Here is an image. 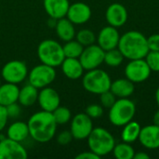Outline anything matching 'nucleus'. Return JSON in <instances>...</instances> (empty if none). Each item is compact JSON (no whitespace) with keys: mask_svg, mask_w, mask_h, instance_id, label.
<instances>
[{"mask_svg":"<svg viewBox=\"0 0 159 159\" xmlns=\"http://www.w3.org/2000/svg\"><path fill=\"white\" fill-rule=\"evenodd\" d=\"M52 115L57 125H65L72 119V113L70 109L65 106H58L52 112Z\"/></svg>","mask_w":159,"mask_h":159,"instance_id":"29","label":"nucleus"},{"mask_svg":"<svg viewBox=\"0 0 159 159\" xmlns=\"http://www.w3.org/2000/svg\"><path fill=\"white\" fill-rule=\"evenodd\" d=\"M28 68L24 61L13 60L7 61L1 70V76L7 83L20 84L28 77Z\"/></svg>","mask_w":159,"mask_h":159,"instance_id":"8","label":"nucleus"},{"mask_svg":"<svg viewBox=\"0 0 159 159\" xmlns=\"http://www.w3.org/2000/svg\"><path fill=\"white\" fill-rule=\"evenodd\" d=\"M156 101H157V105L159 106V88L157 89V91H156Z\"/></svg>","mask_w":159,"mask_h":159,"instance_id":"42","label":"nucleus"},{"mask_svg":"<svg viewBox=\"0 0 159 159\" xmlns=\"http://www.w3.org/2000/svg\"><path fill=\"white\" fill-rule=\"evenodd\" d=\"M20 88L16 84L7 83L1 84L0 86V104L7 106L11 103L17 102L19 98Z\"/></svg>","mask_w":159,"mask_h":159,"instance_id":"23","label":"nucleus"},{"mask_svg":"<svg viewBox=\"0 0 159 159\" xmlns=\"http://www.w3.org/2000/svg\"><path fill=\"white\" fill-rule=\"evenodd\" d=\"M123 127L124 128L121 132V139L123 142L132 143L139 139L142 127L138 122L131 120Z\"/></svg>","mask_w":159,"mask_h":159,"instance_id":"25","label":"nucleus"},{"mask_svg":"<svg viewBox=\"0 0 159 159\" xmlns=\"http://www.w3.org/2000/svg\"><path fill=\"white\" fill-rule=\"evenodd\" d=\"M61 67L63 75L71 80H77L81 78L85 71L77 58H65L61 62Z\"/></svg>","mask_w":159,"mask_h":159,"instance_id":"19","label":"nucleus"},{"mask_svg":"<svg viewBox=\"0 0 159 159\" xmlns=\"http://www.w3.org/2000/svg\"><path fill=\"white\" fill-rule=\"evenodd\" d=\"M38 89L31 84H27L20 89L18 102L22 107H30L37 102Z\"/></svg>","mask_w":159,"mask_h":159,"instance_id":"24","label":"nucleus"},{"mask_svg":"<svg viewBox=\"0 0 159 159\" xmlns=\"http://www.w3.org/2000/svg\"><path fill=\"white\" fill-rule=\"evenodd\" d=\"M57 20H56V19H54V18H50V17H49V20H48V25L50 28H55L56 23H57Z\"/></svg>","mask_w":159,"mask_h":159,"instance_id":"40","label":"nucleus"},{"mask_svg":"<svg viewBox=\"0 0 159 159\" xmlns=\"http://www.w3.org/2000/svg\"><path fill=\"white\" fill-rule=\"evenodd\" d=\"M75 39L84 47L92 45L97 40L95 34L93 33V31H91L89 29L79 30L75 34Z\"/></svg>","mask_w":159,"mask_h":159,"instance_id":"30","label":"nucleus"},{"mask_svg":"<svg viewBox=\"0 0 159 159\" xmlns=\"http://www.w3.org/2000/svg\"><path fill=\"white\" fill-rule=\"evenodd\" d=\"M30 137L36 143H45L55 137L57 123L52 113L41 110L33 114L27 122Z\"/></svg>","mask_w":159,"mask_h":159,"instance_id":"1","label":"nucleus"},{"mask_svg":"<svg viewBox=\"0 0 159 159\" xmlns=\"http://www.w3.org/2000/svg\"><path fill=\"white\" fill-rule=\"evenodd\" d=\"M6 109L7 112L8 118H17L20 115V112H21L20 104L18 102L6 106Z\"/></svg>","mask_w":159,"mask_h":159,"instance_id":"35","label":"nucleus"},{"mask_svg":"<svg viewBox=\"0 0 159 159\" xmlns=\"http://www.w3.org/2000/svg\"><path fill=\"white\" fill-rule=\"evenodd\" d=\"M85 113L92 119L99 118V117L102 116V115H103V107L101 104L92 103V104H89L87 106Z\"/></svg>","mask_w":159,"mask_h":159,"instance_id":"33","label":"nucleus"},{"mask_svg":"<svg viewBox=\"0 0 159 159\" xmlns=\"http://www.w3.org/2000/svg\"><path fill=\"white\" fill-rule=\"evenodd\" d=\"M153 121H154V124L155 125L159 126V109L155 113L154 117H153Z\"/></svg>","mask_w":159,"mask_h":159,"instance_id":"41","label":"nucleus"},{"mask_svg":"<svg viewBox=\"0 0 159 159\" xmlns=\"http://www.w3.org/2000/svg\"><path fill=\"white\" fill-rule=\"evenodd\" d=\"M118 49L124 58L130 60L144 59L149 52L147 37L139 31H129L120 36Z\"/></svg>","mask_w":159,"mask_h":159,"instance_id":"2","label":"nucleus"},{"mask_svg":"<svg viewBox=\"0 0 159 159\" xmlns=\"http://www.w3.org/2000/svg\"><path fill=\"white\" fill-rule=\"evenodd\" d=\"M105 51L99 45H89L84 47V49L78 58L83 68L86 71L99 68V66L103 63Z\"/></svg>","mask_w":159,"mask_h":159,"instance_id":"9","label":"nucleus"},{"mask_svg":"<svg viewBox=\"0 0 159 159\" xmlns=\"http://www.w3.org/2000/svg\"><path fill=\"white\" fill-rule=\"evenodd\" d=\"M133 159H150V156L144 152H139L135 153Z\"/></svg>","mask_w":159,"mask_h":159,"instance_id":"39","label":"nucleus"},{"mask_svg":"<svg viewBox=\"0 0 159 159\" xmlns=\"http://www.w3.org/2000/svg\"><path fill=\"white\" fill-rule=\"evenodd\" d=\"M100 101H101V105L103 108H107L110 109L114 103L116 101V95L109 89L107 91H104L102 93L100 94Z\"/></svg>","mask_w":159,"mask_h":159,"instance_id":"32","label":"nucleus"},{"mask_svg":"<svg viewBox=\"0 0 159 159\" xmlns=\"http://www.w3.org/2000/svg\"><path fill=\"white\" fill-rule=\"evenodd\" d=\"M8 120V116H7V112L5 106L0 104V131H2L7 123Z\"/></svg>","mask_w":159,"mask_h":159,"instance_id":"37","label":"nucleus"},{"mask_svg":"<svg viewBox=\"0 0 159 159\" xmlns=\"http://www.w3.org/2000/svg\"><path fill=\"white\" fill-rule=\"evenodd\" d=\"M144 59L152 72H159V51L149 50Z\"/></svg>","mask_w":159,"mask_h":159,"instance_id":"31","label":"nucleus"},{"mask_svg":"<svg viewBox=\"0 0 159 159\" xmlns=\"http://www.w3.org/2000/svg\"><path fill=\"white\" fill-rule=\"evenodd\" d=\"M7 137L19 143H23L30 137L28 125L22 121H15L7 129Z\"/></svg>","mask_w":159,"mask_h":159,"instance_id":"22","label":"nucleus"},{"mask_svg":"<svg viewBox=\"0 0 159 159\" xmlns=\"http://www.w3.org/2000/svg\"><path fill=\"white\" fill-rule=\"evenodd\" d=\"M55 68L44 63H40L33 67L28 73L29 84L38 89L48 87L56 78Z\"/></svg>","mask_w":159,"mask_h":159,"instance_id":"7","label":"nucleus"},{"mask_svg":"<svg viewBox=\"0 0 159 159\" xmlns=\"http://www.w3.org/2000/svg\"><path fill=\"white\" fill-rule=\"evenodd\" d=\"M147 44L149 50L159 51V34H154L147 37Z\"/></svg>","mask_w":159,"mask_h":159,"instance_id":"36","label":"nucleus"},{"mask_svg":"<svg viewBox=\"0 0 159 159\" xmlns=\"http://www.w3.org/2000/svg\"><path fill=\"white\" fill-rule=\"evenodd\" d=\"M128 10L120 3L111 4L105 12V18L109 25L116 28L123 26L128 20Z\"/></svg>","mask_w":159,"mask_h":159,"instance_id":"16","label":"nucleus"},{"mask_svg":"<svg viewBox=\"0 0 159 159\" xmlns=\"http://www.w3.org/2000/svg\"><path fill=\"white\" fill-rule=\"evenodd\" d=\"M92 129V118H90L86 113H79L71 119L70 131L75 140L81 141L88 139Z\"/></svg>","mask_w":159,"mask_h":159,"instance_id":"11","label":"nucleus"},{"mask_svg":"<svg viewBox=\"0 0 159 159\" xmlns=\"http://www.w3.org/2000/svg\"><path fill=\"white\" fill-rule=\"evenodd\" d=\"M112 153L117 159H133L135 155V151L130 143L125 142L116 144Z\"/></svg>","mask_w":159,"mask_h":159,"instance_id":"26","label":"nucleus"},{"mask_svg":"<svg viewBox=\"0 0 159 159\" xmlns=\"http://www.w3.org/2000/svg\"><path fill=\"white\" fill-rule=\"evenodd\" d=\"M138 140L147 149L154 150L159 148V126L153 124L142 128Z\"/></svg>","mask_w":159,"mask_h":159,"instance_id":"17","label":"nucleus"},{"mask_svg":"<svg viewBox=\"0 0 159 159\" xmlns=\"http://www.w3.org/2000/svg\"><path fill=\"white\" fill-rule=\"evenodd\" d=\"M37 102L41 110L52 113L58 106L61 105V97L56 89L48 86L40 89L38 92Z\"/></svg>","mask_w":159,"mask_h":159,"instance_id":"13","label":"nucleus"},{"mask_svg":"<svg viewBox=\"0 0 159 159\" xmlns=\"http://www.w3.org/2000/svg\"><path fill=\"white\" fill-rule=\"evenodd\" d=\"M91 8L89 5L83 2H75L70 4L69 9L66 14V18L74 24H84L91 18Z\"/></svg>","mask_w":159,"mask_h":159,"instance_id":"14","label":"nucleus"},{"mask_svg":"<svg viewBox=\"0 0 159 159\" xmlns=\"http://www.w3.org/2000/svg\"><path fill=\"white\" fill-rule=\"evenodd\" d=\"M43 6L50 18L59 20L66 17L70 2L69 0H43Z\"/></svg>","mask_w":159,"mask_h":159,"instance_id":"18","label":"nucleus"},{"mask_svg":"<svg viewBox=\"0 0 159 159\" xmlns=\"http://www.w3.org/2000/svg\"><path fill=\"white\" fill-rule=\"evenodd\" d=\"M111 77L103 70L99 68L87 71L82 77L83 88L89 93L98 94L107 91L111 87Z\"/></svg>","mask_w":159,"mask_h":159,"instance_id":"6","label":"nucleus"},{"mask_svg":"<svg viewBox=\"0 0 159 159\" xmlns=\"http://www.w3.org/2000/svg\"><path fill=\"white\" fill-rule=\"evenodd\" d=\"M1 84H2V83H1V79H0V86H1Z\"/></svg>","mask_w":159,"mask_h":159,"instance_id":"43","label":"nucleus"},{"mask_svg":"<svg viewBox=\"0 0 159 159\" xmlns=\"http://www.w3.org/2000/svg\"><path fill=\"white\" fill-rule=\"evenodd\" d=\"M110 90L116 95V98H129L133 94L135 87L134 83L127 77L119 78L111 83Z\"/></svg>","mask_w":159,"mask_h":159,"instance_id":"21","label":"nucleus"},{"mask_svg":"<svg viewBox=\"0 0 159 159\" xmlns=\"http://www.w3.org/2000/svg\"><path fill=\"white\" fill-rule=\"evenodd\" d=\"M55 31L57 36L63 42H67L72 39H75L76 34L75 24L71 20H69L66 17L59 19L57 20Z\"/></svg>","mask_w":159,"mask_h":159,"instance_id":"20","label":"nucleus"},{"mask_svg":"<svg viewBox=\"0 0 159 159\" xmlns=\"http://www.w3.org/2000/svg\"><path fill=\"white\" fill-rule=\"evenodd\" d=\"M119 39L120 35L117 28L108 25L103 27L99 32V34L97 36V43L104 51H106L117 48Z\"/></svg>","mask_w":159,"mask_h":159,"instance_id":"15","label":"nucleus"},{"mask_svg":"<svg viewBox=\"0 0 159 159\" xmlns=\"http://www.w3.org/2000/svg\"><path fill=\"white\" fill-rule=\"evenodd\" d=\"M145 59L130 60L125 67V75L133 83H142L147 80L151 75Z\"/></svg>","mask_w":159,"mask_h":159,"instance_id":"10","label":"nucleus"},{"mask_svg":"<svg viewBox=\"0 0 159 159\" xmlns=\"http://www.w3.org/2000/svg\"><path fill=\"white\" fill-rule=\"evenodd\" d=\"M28 153L21 143L9 138H0V159H26Z\"/></svg>","mask_w":159,"mask_h":159,"instance_id":"12","label":"nucleus"},{"mask_svg":"<svg viewBox=\"0 0 159 159\" xmlns=\"http://www.w3.org/2000/svg\"><path fill=\"white\" fill-rule=\"evenodd\" d=\"M37 57L41 63L58 67L65 59L62 46L53 39L43 40L37 47Z\"/></svg>","mask_w":159,"mask_h":159,"instance_id":"4","label":"nucleus"},{"mask_svg":"<svg viewBox=\"0 0 159 159\" xmlns=\"http://www.w3.org/2000/svg\"><path fill=\"white\" fill-rule=\"evenodd\" d=\"M63 53L65 58H79L83 49L84 46H82L76 39H72L70 41L65 42L62 46Z\"/></svg>","mask_w":159,"mask_h":159,"instance_id":"27","label":"nucleus"},{"mask_svg":"<svg viewBox=\"0 0 159 159\" xmlns=\"http://www.w3.org/2000/svg\"><path fill=\"white\" fill-rule=\"evenodd\" d=\"M101 157L96 155L95 153H93L92 151H86V152H82L80 154H78L75 159H100Z\"/></svg>","mask_w":159,"mask_h":159,"instance_id":"38","label":"nucleus"},{"mask_svg":"<svg viewBox=\"0 0 159 159\" xmlns=\"http://www.w3.org/2000/svg\"><path fill=\"white\" fill-rule=\"evenodd\" d=\"M87 140L89 150L100 157L112 153L116 145V140L111 132L101 127L93 128Z\"/></svg>","mask_w":159,"mask_h":159,"instance_id":"3","label":"nucleus"},{"mask_svg":"<svg viewBox=\"0 0 159 159\" xmlns=\"http://www.w3.org/2000/svg\"><path fill=\"white\" fill-rule=\"evenodd\" d=\"M136 113L135 103L129 98H119L109 109V120L116 127H123L131 121Z\"/></svg>","mask_w":159,"mask_h":159,"instance_id":"5","label":"nucleus"},{"mask_svg":"<svg viewBox=\"0 0 159 159\" xmlns=\"http://www.w3.org/2000/svg\"><path fill=\"white\" fill-rule=\"evenodd\" d=\"M124 59L125 58L121 51L118 49V48H116L105 51L103 62L110 67H117L122 64Z\"/></svg>","mask_w":159,"mask_h":159,"instance_id":"28","label":"nucleus"},{"mask_svg":"<svg viewBox=\"0 0 159 159\" xmlns=\"http://www.w3.org/2000/svg\"><path fill=\"white\" fill-rule=\"evenodd\" d=\"M74 137L71 133L70 130H63L61 132H60L57 137H56V141L59 144L61 145H68L72 141H73Z\"/></svg>","mask_w":159,"mask_h":159,"instance_id":"34","label":"nucleus"}]
</instances>
